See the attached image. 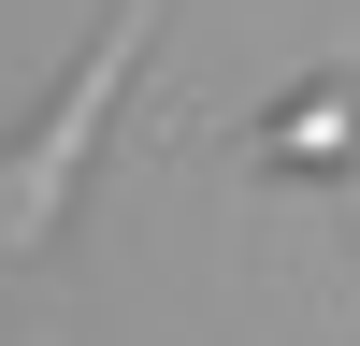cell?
I'll return each mask as SVG.
<instances>
[{"mask_svg": "<svg viewBox=\"0 0 360 346\" xmlns=\"http://www.w3.org/2000/svg\"><path fill=\"white\" fill-rule=\"evenodd\" d=\"M259 159H274V173H332V159H360V86H346V72L288 86V115L259 130Z\"/></svg>", "mask_w": 360, "mask_h": 346, "instance_id": "obj_2", "label": "cell"}, {"mask_svg": "<svg viewBox=\"0 0 360 346\" xmlns=\"http://www.w3.org/2000/svg\"><path fill=\"white\" fill-rule=\"evenodd\" d=\"M159 15H173V0H101L86 58H72V72H58L29 115H15V144H0V260H44L58 231H72L86 173H101V130H115V101H130L144 44H159Z\"/></svg>", "mask_w": 360, "mask_h": 346, "instance_id": "obj_1", "label": "cell"}]
</instances>
